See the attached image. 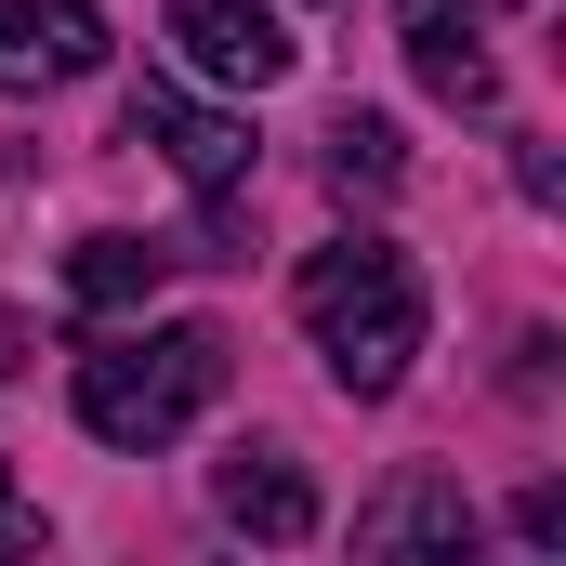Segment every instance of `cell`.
Here are the masks:
<instances>
[{"instance_id": "3957f363", "label": "cell", "mask_w": 566, "mask_h": 566, "mask_svg": "<svg viewBox=\"0 0 566 566\" xmlns=\"http://www.w3.org/2000/svg\"><path fill=\"white\" fill-rule=\"evenodd\" d=\"M119 145H158L185 185H198V211H238L251 198V119H224V106H198V93H171V80H133V106H119Z\"/></svg>"}, {"instance_id": "52a82bcc", "label": "cell", "mask_w": 566, "mask_h": 566, "mask_svg": "<svg viewBox=\"0 0 566 566\" xmlns=\"http://www.w3.org/2000/svg\"><path fill=\"white\" fill-rule=\"evenodd\" d=\"M409 13V66H422L434 106H501V66L474 40V0H396Z\"/></svg>"}, {"instance_id": "7c38bea8", "label": "cell", "mask_w": 566, "mask_h": 566, "mask_svg": "<svg viewBox=\"0 0 566 566\" xmlns=\"http://www.w3.org/2000/svg\"><path fill=\"white\" fill-rule=\"evenodd\" d=\"M13 356H27V316H0V382H13Z\"/></svg>"}, {"instance_id": "7a4b0ae2", "label": "cell", "mask_w": 566, "mask_h": 566, "mask_svg": "<svg viewBox=\"0 0 566 566\" xmlns=\"http://www.w3.org/2000/svg\"><path fill=\"white\" fill-rule=\"evenodd\" d=\"M66 396H80V434H106V448H171V434L224 396V329H198V316H171V329H106Z\"/></svg>"}, {"instance_id": "277c9868", "label": "cell", "mask_w": 566, "mask_h": 566, "mask_svg": "<svg viewBox=\"0 0 566 566\" xmlns=\"http://www.w3.org/2000/svg\"><path fill=\"white\" fill-rule=\"evenodd\" d=\"M106 66V13L93 0H0V93H53Z\"/></svg>"}, {"instance_id": "8992f818", "label": "cell", "mask_w": 566, "mask_h": 566, "mask_svg": "<svg viewBox=\"0 0 566 566\" xmlns=\"http://www.w3.org/2000/svg\"><path fill=\"white\" fill-rule=\"evenodd\" d=\"M356 554H474V501H461V474H396V488L356 514Z\"/></svg>"}, {"instance_id": "5b68a950", "label": "cell", "mask_w": 566, "mask_h": 566, "mask_svg": "<svg viewBox=\"0 0 566 566\" xmlns=\"http://www.w3.org/2000/svg\"><path fill=\"white\" fill-rule=\"evenodd\" d=\"M171 40H185V66H198V80H224V93L290 80V27L264 13V0H171Z\"/></svg>"}, {"instance_id": "9c48e42d", "label": "cell", "mask_w": 566, "mask_h": 566, "mask_svg": "<svg viewBox=\"0 0 566 566\" xmlns=\"http://www.w3.org/2000/svg\"><path fill=\"white\" fill-rule=\"evenodd\" d=\"M171 264H185V251H158V238H119V224H106V238L66 251V303H80V316H133Z\"/></svg>"}, {"instance_id": "8fae6325", "label": "cell", "mask_w": 566, "mask_h": 566, "mask_svg": "<svg viewBox=\"0 0 566 566\" xmlns=\"http://www.w3.org/2000/svg\"><path fill=\"white\" fill-rule=\"evenodd\" d=\"M0 554H40V514L13 501V461H0Z\"/></svg>"}, {"instance_id": "ba28073f", "label": "cell", "mask_w": 566, "mask_h": 566, "mask_svg": "<svg viewBox=\"0 0 566 566\" xmlns=\"http://www.w3.org/2000/svg\"><path fill=\"white\" fill-rule=\"evenodd\" d=\"M211 501H224V527H251V541H316V488H303L290 448H238V461L211 474Z\"/></svg>"}, {"instance_id": "30bf717a", "label": "cell", "mask_w": 566, "mask_h": 566, "mask_svg": "<svg viewBox=\"0 0 566 566\" xmlns=\"http://www.w3.org/2000/svg\"><path fill=\"white\" fill-rule=\"evenodd\" d=\"M396 171H409L396 119H369V106H343V119H329V185H343V198H382Z\"/></svg>"}, {"instance_id": "6da1fadb", "label": "cell", "mask_w": 566, "mask_h": 566, "mask_svg": "<svg viewBox=\"0 0 566 566\" xmlns=\"http://www.w3.org/2000/svg\"><path fill=\"white\" fill-rule=\"evenodd\" d=\"M290 303H303V343L329 356L343 396H396L409 356H422V329H434L422 264H409L396 238H329V251H303Z\"/></svg>"}]
</instances>
